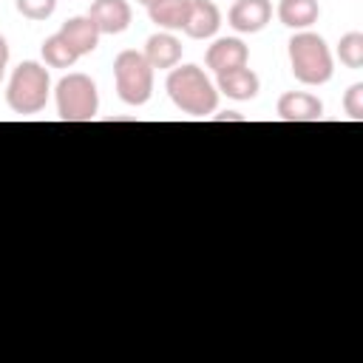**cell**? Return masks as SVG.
Here are the masks:
<instances>
[{
  "instance_id": "cell-5",
  "label": "cell",
  "mask_w": 363,
  "mask_h": 363,
  "mask_svg": "<svg viewBox=\"0 0 363 363\" xmlns=\"http://www.w3.org/2000/svg\"><path fill=\"white\" fill-rule=\"evenodd\" d=\"M99 111V91L88 74H68L57 82V113L62 122H91Z\"/></svg>"
},
{
  "instance_id": "cell-20",
  "label": "cell",
  "mask_w": 363,
  "mask_h": 363,
  "mask_svg": "<svg viewBox=\"0 0 363 363\" xmlns=\"http://www.w3.org/2000/svg\"><path fill=\"white\" fill-rule=\"evenodd\" d=\"M6 65H9V43H6V37L0 34V82H3V74H6Z\"/></svg>"
},
{
  "instance_id": "cell-12",
  "label": "cell",
  "mask_w": 363,
  "mask_h": 363,
  "mask_svg": "<svg viewBox=\"0 0 363 363\" xmlns=\"http://www.w3.org/2000/svg\"><path fill=\"white\" fill-rule=\"evenodd\" d=\"M142 54L150 62V68H176L182 60V43L170 31H159L147 37Z\"/></svg>"
},
{
  "instance_id": "cell-19",
  "label": "cell",
  "mask_w": 363,
  "mask_h": 363,
  "mask_svg": "<svg viewBox=\"0 0 363 363\" xmlns=\"http://www.w3.org/2000/svg\"><path fill=\"white\" fill-rule=\"evenodd\" d=\"M343 108L352 119H363V82H354L346 96H343Z\"/></svg>"
},
{
  "instance_id": "cell-8",
  "label": "cell",
  "mask_w": 363,
  "mask_h": 363,
  "mask_svg": "<svg viewBox=\"0 0 363 363\" xmlns=\"http://www.w3.org/2000/svg\"><path fill=\"white\" fill-rule=\"evenodd\" d=\"M269 17H272L269 0H235L233 9H230V14H227L230 26H233L235 31H241V34H255V31H261V28L269 23Z\"/></svg>"
},
{
  "instance_id": "cell-10",
  "label": "cell",
  "mask_w": 363,
  "mask_h": 363,
  "mask_svg": "<svg viewBox=\"0 0 363 363\" xmlns=\"http://www.w3.org/2000/svg\"><path fill=\"white\" fill-rule=\"evenodd\" d=\"M88 17L99 34H122L130 26V6L128 0H94Z\"/></svg>"
},
{
  "instance_id": "cell-13",
  "label": "cell",
  "mask_w": 363,
  "mask_h": 363,
  "mask_svg": "<svg viewBox=\"0 0 363 363\" xmlns=\"http://www.w3.org/2000/svg\"><path fill=\"white\" fill-rule=\"evenodd\" d=\"M216 77H218V88L216 91H221V94H227L230 99H238V102L252 99L258 94V88H261L258 74L250 71L247 65L233 68V71H224V74H216Z\"/></svg>"
},
{
  "instance_id": "cell-17",
  "label": "cell",
  "mask_w": 363,
  "mask_h": 363,
  "mask_svg": "<svg viewBox=\"0 0 363 363\" xmlns=\"http://www.w3.org/2000/svg\"><path fill=\"white\" fill-rule=\"evenodd\" d=\"M337 57L346 68H360L363 65V34L360 31L343 34L337 43Z\"/></svg>"
},
{
  "instance_id": "cell-11",
  "label": "cell",
  "mask_w": 363,
  "mask_h": 363,
  "mask_svg": "<svg viewBox=\"0 0 363 363\" xmlns=\"http://www.w3.org/2000/svg\"><path fill=\"white\" fill-rule=\"evenodd\" d=\"M71 48H74V54L77 57H85V54H91V51H96V45H99V28L94 26V20L85 14V17H71V20H65L62 23V28L57 31Z\"/></svg>"
},
{
  "instance_id": "cell-4",
  "label": "cell",
  "mask_w": 363,
  "mask_h": 363,
  "mask_svg": "<svg viewBox=\"0 0 363 363\" xmlns=\"http://www.w3.org/2000/svg\"><path fill=\"white\" fill-rule=\"evenodd\" d=\"M113 82L125 105H145L153 94V68L142 51L125 48L113 60Z\"/></svg>"
},
{
  "instance_id": "cell-21",
  "label": "cell",
  "mask_w": 363,
  "mask_h": 363,
  "mask_svg": "<svg viewBox=\"0 0 363 363\" xmlns=\"http://www.w3.org/2000/svg\"><path fill=\"white\" fill-rule=\"evenodd\" d=\"M216 119H218V122H224V119H235V122H241V119H244V116H238V113H235V111H227V113H218V116H216Z\"/></svg>"
},
{
  "instance_id": "cell-15",
  "label": "cell",
  "mask_w": 363,
  "mask_h": 363,
  "mask_svg": "<svg viewBox=\"0 0 363 363\" xmlns=\"http://www.w3.org/2000/svg\"><path fill=\"white\" fill-rule=\"evenodd\" d=\"M187 9H190V0H150L147 3V14L156 26L167 28V31H176L184 26L187 20Z\"/></svg>"
},
{
  "instance_id": "cell-16",
  "label": "cell",
  "mask_w": 363,
  "mask_h": 363,
  "mask_svg": "<svg viewBox=\"0 0 363 363\" xmlns=\"http://www.w3.org/2000/svg\"><path fill=\"white\" fill-rule=\"evenodd\" d=\"M43 60H45V65H51V68H71L79 57L74 54V48H71L60 34H51V37H45V43H43Z\"/></svg>"
},
{
  "instance_id": "cell-2",
  "label": "cell",
  "mask_w": 363,
  "mask_h": 363,
  "mask_svg": "<svg viewBox=\"0 0 363 363\" xmlns=\"http://www.w3.org/2000/svg\"><path fill=\"white\" fill-rule=\"evenodd\" d=\"M289 65L298 82L303 85H323L332 79L335 62L326 40L315 31H298L289 40Z\"/></svg>"
},
{
  "instance_id": "cell-7",
  "label": "cell",
  "mask_w": 363,
  "mask_h": 363,
  "mask_svg": "<svg viewBox=\"0 0 363 363\" xmlns=\"http://www.w3.org/2000/svg\"><path fill=\"white\" fill-rule=\"evenodd\" d=\"M278 116L284 122H318L323 116V102L306 91H286L278 99Z\"/></svg>"
},
{
  "instance_id": "cell-14",
  "label": "cell",
  "mask_w": 363,
  "mask_h": 363,
  "mask_svg": "<svg viewBox=\"0 0 363 363\" xmlns=\"http://www.w3.org/2000/svg\"><path fill=\"white\" fill-rule=\"evenodd\" d=\"M320 17L318 0H281L278 3V20L286 28H309Z\"/></svg>"
},
{
  "instance_id": "cell-1",
  "label": "cell",
  "mask_w": 363,
  "mask_h": 363,
  "mask_svg": "<svg viewBox=\"0 0 363 363\" xmlns=\"http://www.w3.org/2000/svg\"><path fill=\"white\" fill-rule=\"evenodd\" d=\"M164 88H167V96L173 99V105L190 116H207L218 105V91L199 65L170 68Z\"/></svg>"
},
{
  "instance_id": "cell-6",
  "label": "cell",
  "mask_w": 363,
  "mask_h": 363,
  "mask_svg": "<svg viewBox=\"0 0 363 363\" xmlns=\"http://www.w3.org/2000/svg\"><path fill=\"white\" fill-rule=\"evenodd\" d=\"M247 60H250V51L238 37H221L204 54V62H207V68L213 74H224V71L241 68V65H247Z\"/></svg>"
},
{
  "instance_id": "cell-22",
  "label": "cell",
  "mask_w": 363,
  "mask_h": 363,
  "mask_svg": "<svg viewBox=\"0 0 363 363\" xmlns=\"http://www.w3.org/2000/svg\"><path fill=\"white\" fill-rule=\"evenodd\" d=\"M139 3H145V6H147V3H150V0H139Z\"/></svg>"
},
{
  "instance_id": "cell-18",
  "label": "cell",
  "mask_w": 363,
  "mask_h": 363,
  "mask_svg": "<svg viewBox=\"0 0 363 363\" xmlns=\"http://www.w3.org/2000/svg\"><path fill=\"white\" fill-rule=\"evenodd\" d=\"M14 6L28 20H48L57 9V0H14Z\"/></svg>"
},
{
  "instance_id": "cell-3",
  "label": "cell",
  "mask_w": 363,
  "mask_h": 363,
  "mask_svg": "<svg viewBox=\"0 0 363 363\" xmlns=\"http://www.w3.org/2000/svg\"><path fill=\"white\" fill-rule=\"evenodd\" d=\"M48 88H51V79H48L45 65L26 60L14 68L9 79L6 102L14 113H40L48 102Z\"/></svg>"
},
{
  "instance_id": "cell-9",
  "label": "cell",
  "mask_w": 363,
  "mask_h": 363,
  "mask_svg": "<svg viewBox=\"0 0 363 363\" xmlns=\"http://www.w3.org/2000/svg\"><path fill=\"white\" fill-rule=\"evenodd\" d=\"M221 26V11L213 0H190V9H187V20L182 26V31L193 40H207L218 31Z\"/></svg>"
}]
</instances>
